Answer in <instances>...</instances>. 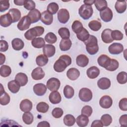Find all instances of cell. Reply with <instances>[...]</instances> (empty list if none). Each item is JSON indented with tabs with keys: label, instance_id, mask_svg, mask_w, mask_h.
Segmentation results:
<instances>
[{
	"label": "cell",
	"instance_id": "1",
	"mask_svg": "<svg viewBox=\"0 0 127 127\" xmlns=\"http://www.w3.org/2000/svg\"><path fill=\"white\" fill-rule=\"evenodd\" d=\"M71 64V58L66 55L61 56L54 64V69L57 72L64 71Z\"/></svg>",
	"mask_w": 127,
	"mask_h": 127
},
{
	"label": "cell",
	"instance_id": "2",
	"mask_svg": "<svg viewBox=\"0 0 127 127\" xmlns=\"http://www.w3.org/2000/svg\"><path fill=\"white\" fill-rule=\"evenodd\" d=\"M84 43L86 46V50L90 55H94L98 52V41L95 36L90 35L88 39Z\"/></svg>",
	"mask_w": 127,
	"mask_h": 127
},
{
	"label": "cell",
	"instance_id": "3",
	"mask_svg": "<svg viewBox=\"0 0 127 127\" xmlns=\"http://www.w3.org/2000/svg\"><path fill=\"white\" fill-rule=\"evenodd\" d=\"M44 32L42 26H36L28 30L24 34L25 38L28 40H32L37 36H41Z\"/></svg>",
	"mask_w": 127,
	"mask_h": 127
},
{
	"label": "cell",
	"instance_id": "4",
	"mask_svg": "<svg viewBox=\"0 0 127 127\" xmlns=\"http://www.w3.org/2000/svg\"><path fill=\"white\" fill-rule=\"evenodd\" d=\"M93 10L91 5L82 4L78 9V13L81 17L84 20L89 19L92 15Z\"/></svg>",
	"mask_w": 127,
	"mask_h": 127
},
{
	"label": "cell",
	"instance_id": "5",
	"mask_svg": "<svg viewBox=\"0 0 127 127\" xmlns=\"http://www.w3.org/2000/svg\"><path fill=\"white\" fill-rule=\"evenodd\" d=\"M78 96L82 101L89 102L92 98V92L88 88H82L79 90Z\"/></svg>",
	"mask_w": 127,
	"mask_h": 127
},
{
	"label": "cell",
	"instance_id": "6",
	"mask_svg": "<svg viewBox=\"0 0 127 127\" xmlns=\"http://www.w3.org/2000/svg\"><path fill=\"white\" fill-rule=\"evenodd\" d=\"M61 85L60 81L57 78H50L47 82V88L51 91H57Z\"/></svg>",
	"mask_w": 127,
	"mask_h": 127
},
{
	"label": "cell",
	"instance_id": "7",
	"mask_svg": "<svg viewBox=\"0 0 127 127\" xmlns=\"http://www.w3.org/2000/svg\"><path fill=\"white\" fill-rule=\"evenodd\" d=\"M31 23L30 18L27 16H24L19 21L17 24V28L20 31H24L27 30Z\"/></svg>",
	"mask_w": 127,
	"mask_h": 127
},
{
	"label": "cell",
	"instance_id": "8",
	"mask_svg": "<svg viewBox=\"0 0 127 127\" xmlns=\"http://www.w3.org/2000/svg\"><path fill=\"white\" fill-rule=\"evenodd\" d=\"M58 19L60 23H66L69 19V13L68 11L65 8L60 9L58 12Z\"/></svg>",
	"mask_w": 127,
	"mask_h": 127
},
{
	"label": "cell",
	"instance_id": "9",
	"mask_svg": "<svg viewBox=\"0 0 127 127\" xmlns=\"http://www.w3.org/2000/svg\"><path fill=\"white\" fill-rule=\"evenodd\" d=\"M109 52L112 55H118L124 51L123 45L119 43H114L108 48Z\"/></svg>",
	"mask_w": 127,
	"mask_h": 127
},
{
	"label": "cell",
	"instance_id": "10",
	"mask_svg": "<svg viewBox=\"0 0 127 127\" xmlns=\"http://www.w3.org/2000/svg\"><path fill=\"white\" fill-rule=\"evenodd\" d=\"M100 16L103 21L108 22L112 19L113 12L110 8L107 7L105 9L100 12Z\"/></svg>",
	"mask_w": 127,
	"mask_h": 127
},
{
	"label": "cell",
	"instance_id": "11",
	"mask_svg": "<svg viewBox=\"0 0 127 127\" xmlns=\"http://www.w3.org/2000/svg\"><path fill=\"white\" fill-rule=\"evenodd\" d=\"M113 104V100L111 97L108 95L102 96L99 101L100 106L104 109L110 108Z\"/></svg>",
	"mask_w": 127,
	"mask_h": 127
},
{
	"label": "cell",
	"instance_id": "12",
	"mask_svg": "<svg viewBox=\"0 0 127 127\" xmlns=\"http://www.w3.org/2000/svg\"><path fill=\"white\" fill-rule=\"evenodd\" d=\"M40 20L45 25H51L53 21V16L47 10L44 11L41 13Z\"/></svg>",
	"mask_w": 127,
	"mask_h": 127
},
{
	"label": "cell",
	"instance_id": "13",
	"mask_svg": "<svg viewBox=\"0 0 127 127\" xmlns=\"http://www.w3.org/2000/svg\"><path fill=\"white\" fill-rule=\"evenodd\" d=\"M13 23L12 18L10 14L8 12L2 15L0 17V24L3 27H7Z\"/></svg>",
	"mask_w": 127,
	"mask_h": 127
},
{
	"label": "cell",
	"instance_id": "14",
	"mask_svg": "<svg viewBox=\"0 0 127 127\" xmlns=\"http://www.w3.org/2000/svg\"><path fill=\"white\" fill-rule=\"evenodd\" d=\"M47 86L43 83H37L33 86V91L37 96L44 95L47 91Z\"/></svg>",
	"mask_w": 127,
	"mask_h": 127
},
{
	"label": "cell",
	"instance_id": "15",
	"mask_svg": "<svg viewBox=\"0 0 127 127\" xmlns=\"http://www.w3.org/2000/svg\"><path fill=\"white\" fill-rule=\"evenodd\" d=\"M111 59L108 56L103 54L99 57L97 59V62L100 66L106 69L110 64Z\"/></svg>",
	"mask_w": 127,
	"mask_h": 127
},
{
	"label": "cell",
	"instance_id": "16",
	"mask_svg": "<svg viewBox=\"0 0 127 127\" xmlns=\"http://www.w3.org/2000/svg\"><path fill=\"white\" fill-rule=\"evenodd\" d=\"M31 76L34 80H41L45 76V72L41 67H37L32 71Z\"/></svg>",
	"mask_w": 127,
	"mask_h": 127
},
{
	"label": "cell",
	"instance_id": "17",
	"mask_svg": "<svg viewBox=\"0 0 127 127\" xmlns=\"http://www.w3.org/2000/svg\"><path fill=\"white\" fill-rule=\"evenodd\" d=\"M112 31V30L110 29H105L102 31L101 33V38L105 43H111L114 41L111 36Z\"/></svg>",
	"mask_w": 127,
	"mask_h": 127
},
{
	"label": "cell",
	"instance_id": "18",
	"mask_svg": "<svg viewBox=\"0 0 127 127\" xmlns=\"http://www.w3.org/2000/svg\"><path fill=\"white\" fill-rule=\"evenodd\" d=\"M56 52L55 47L51 44L45 45L43 48V53L48 58L53 57Z\"/></svg>",
	"mask_w": 127,
	"mask_h": 127
},
{
	"label": "cell",
	"instance_id": "19",
	"mask_svg": "<svg viewBox=\"0 0 127 127\" xmlns=\"http://www.w3.org/2000/svg\"><path fill=\"white\" fill-rule=\"evenodd\" d=\"M41 13L37 9H34L30 10L27 15V16L30 18L32 23L38 22L41 18Z\"/></svg>",
	"mask_w": 127,
	"mask_h": 127
},
{
	"label": "cell",
	"instance_id": "20",
	"mask_svg": "<svg viewBox=\"0 0 127 127\" xmlns=\"http://www.w3.org/2000/svg\"><path fill=\"white\" fill-rule=\"evenodd\" d=\"M32 103L28 99H25L21 101L19 107L20 110L23 112H30L32 108Z\"/></svg>",
	"mask_w": 127,
	"mask_h": 127
},
{
	"label": "cell",
	"instance_id": "21",
	"mask_svg": "<svg viewBox=\"0 0 127 127\" xmlns=\"http://www.w3.org/2000/svg\"><path fill=\"white\" fill-rule=\"evenodd\" d=\"M0 95V103L1 105H6L10 102V97L9 95L5 92L4 89L3 88L2 85L1 84Z\"/></svg>",
	"mask_w": 127,
	"mask_h": 127
},
{
	"label": "cell",
	"instance_id": "22",
	"mask_svg": "<svg viewBox=\"0 0 127 127\" xmlns=\"http://www.w3.org/2000/svg\"><path fill=\"white\" fill-rule=\"evenodd\" d=\"M49 99L51 103L53 104H57L61 102L62 100V97L59 92L57 91H53L50 94Z\"/></svg>",
	"mask_w": 127,
	"mask_h": 127
},
{
	"label": "cell",
	"instance_id": "23",
	"mask_svg": "<svg viewBox=\"0 0 127 127\" xmlns=\"http://www.w3.org/2000/svg\"><path fill=\"white\" fill-rule=\"evenodd\" d=\"M15 80L21 86H24L28 82V77L25 73L22 72L18 73L15 76Z\"/></svg>",
	"mask_w": 127,
	"mask_h": 127
},
{
	"label": "cell",
	"instance_id": "24",
	"mask_svg": "<svg viewBox=\"0 0 127 127\" xmlns=\"http://www.w3.org/2000/svg\"><path fill=\"white\" fill-rule=\"evenodd\" d=\"M99 74L100 70L95 66H92L89 67L86 71V74L90 79H94L97 78L99 76Z\"/></svg>",
	"mask_w": 127,
	"mask_h": 127
},
{
	"label": "cell",
	"instance_id": "25",
	"mask_svg": "<svg viewBox=\"0 0 127 127\" xmlns=\"http://www.w3.org/2000/svg\"><path fill=\"white\" fill-rule=\"evenodd\" d=\"M97 85L102 90L107 89L111 86L110 80L107 77L101 78L97 81Z\"/></svg>",
	"mask_w": 127,
	"mask_h": 127
},
{
	"label": "cell",
	"instance_id": "26",
	"mask_svg": "<svg viewBox=\"0 0 127 127\" xmlns=\"http://www.w3.org/2000/svg\"><path fill=\"white\" fill-rule=\"evenodd\" d=\"M80 75L79 71L76 68H70L66 72L67 77L71 80H75Z\"/></svg>",
	"mask_w": 127,
	"mask_h": 127
},
{
	"label": "cell",
	"instance_id": "27",
	"mask_svg": "<svg viewBox=\"0 0 127 127\" xmlns=\"http://www.w3.org/2000/svg\"><path fill=\"white\" fill-rule=\"evenodd\" d=\"M76 63L79 66L84 67L88 64L89 59L86 56L81 54L77 57L76 59Z\"/></svg>",
	"mask_w": 127,
	"mask_h": 127
},
{
	"label": "cell",
	"instance_id": "28",
	"mask_svg": "<svg viewBox=\"0 0 127 127\" xmlns=\"http://www.w3.org/2000/svg\"><path fill=\"white\" fill-rule=\"evenodd\" d=\"M11 45L14 50L16 51H20L23 48L24 43L21 39L17 38H14L12 40Z\"/></svg>",
	"mask_w": 127,
	"mask_h": 127
},
{
	"label": "cell",
	"instance_id": "29",
	"mask_svg": "<svg viewBox=\"0 0 127 127\" xmlns=\"http://www.w3.org/2000/svg\"><path fill=\"white\" fill-rule=\"evenodd\" d=\"M20 84L15 80L10 81L7 84L9 90L13 93H17L20 89Z\"/></svg>",
	"mask_w": 127,
	"mask_h": 127
},
{
	"label": "cell",
	"instance_id": "30",
	"mask_svg": "<svg viewBox=\"0 0 127 127\" xmlns=\"http://www.w3.org/2000/svg\"><path fill=\"white\" fill-rule=\"evenodd\" d=\"M72 43L69 39H62L60 43V48L62 51H66L71 48Z\"/></svg>",
	"mask_w": 127,
	"mask_h": 127
},
{
	"label": "cell",
	"instance_id": "31",
	"mask_svg": "<svg viewBox=\"0 0 127 127\" xmlns=\"http://www.w3.org/2000/svg\"><path fill=\"white\" fill-rule=\"evenodd\" d=\"M77 125L80 127H86L89 123L88 117L81 114L77 117L76 119Z\"/></svg>",
	"mask_w": 127,
	"mask_h": 127
},
{
	"label": "cell",
	"instance_id": "32",
	"mask_svg": "<svg viewBox=\"0 0 127 127\" xmlns=\"http://www.w3.org/2000/svg\"><path fill=\"white\" fill-rule=\"evenodd\" d=\"M115 7L118 13H124L127 8V1L126 0H117L115 3Z\"/></svg>",
	"mask_w": 127,
	"mask_h": 127
},
{
	"label": "cell",
	"instance_id": "33",
	"mask_svg": "<svg viewBox=\"0 0 127 127\" xmlns=\"http://www.w3.org/2000/svg\"><path fill=\"white\" fill-rule=\"evenodd\" d=\"M8 13L10 14L12 18L13 23L17 22L20 20L21 18V12L19 9L16 8H11L9 10Z\"/></svg>",
	"mask_w": 127,
	"mask_h": 127
},
{
	"label": "cell",
	"instance_id": "34",
	"mask_svg": "<svg viewBox=\"0 0 127 127\" xmlns=\"http://www.w3.org/2000/svg\"><path fill=\"white\" fill-rule=\"evenodd\" d=\"M31 44L34 48L40 49L43 48L45 45V42L44 39L42 37L35 38L32 40Z\"/></svg>",
	"mask_w": 127,
	"mask_h": 127
},
{
	"label": "cell",
	"instance_id": "35",
	"mask_svg": "<svg viewBox=\"0 0 127 127\" xmlns=\"http://www.w3.org/2000/svg\"><path fill=\"white\" fill-rule=\"evenodd\" d=\"M90 34L88 31L83 27L82 30L79 33L76 34L77 38L82 42H85L89 37Z\"/></svg>",
	"mask_w": 127,
	"mask_h": 127
},
{
	"label": "cell",
	"instance_id": "36",
	"mask_svg": "<svg viewBox=\"0 0 127 127\" xmlns=\"http://www.w3.org/2000/svg\"><path fill=\"white\" fill-rule=\"evenodd\" d=\"M49 60L48 57L45 55H40L38 56L36 59L37 64L39 66H43L47 64Z\"/></svg>",
	"mask_w": 127,
	"mask_h": 127
},
{
	"label": "cell",
	"instance_id": "37",
	"mask_svg": "<svg viewBox=\"0 0 127 127\" xmlns=\"http://www.w3.org/2000/svg\"><path fill=\"white\" fill-rule=\"evenodd\" d=\"M74 94V91L73 88L71 86L68 85H66L64 86V94L66 98H71L73 96Z\"/></svg>",
	"mask_w": 127,
	"mask_h": 127
},
{
	"label": "cell",
	"instance_id": "38",
	"mask_svg": "<svg viewBox=\"0 0 127 127\" xmlns=\"http://www.w3.org/2000/svg\"><path fill=\"white\" fill-rule=\"evenodd\" d=\"M94 3L96 9L100 11L108 7L107 2L105 0H95Z\"/></svg>",
	"mask_w": 127,
	"mask_h": 127
},
{
	"label": "cell",
	"instance_id": "39",
	"mask_svg": "<svg viewBox=\"0 0 127 127\" xmlns=\"http://www.w3.org/2000/svg\"><path fill=\"white\" fill-rule=\"evenodd\" d=\"M33 116L30 112H25L22 115V120L26 125L31 124L33 122Z\"/></svg>",
	"mask_w": 127,
	"mask_h": 127
},
{
	"label": "cell",
	"instance_id": "40",
	"mask_svg": "<svg viewBox=\"0 0 127 127\" xmlns=\"http://www.w3.org/2000/svg\"><path fill=\"white\" fill-rule=\"evenodd\" d=\"M75 122V119L74 116L70 114L66 115L64 118V123L67 126H72Z\"/></svg>",
	"mask_w": 127,
	"mask_h": 127
},
{
	"label": "cell",
	"instance_id": "41",
	"mask_svg": "<svg viewBox=\"0 0 127 127\" xmlns=\"http://www.w3.org/2000/svg\"><path fill=\"white\" fill-rule=\"evenodd\" d=\"M88 26L90 29L94 31H97L100 29L102 26L101 23L98 20H92L88 23Z\"/></svg>",
	"mask_w": 127,
	"mask_h": 127
},
{
	"label": "cell",
	"instance_id": "42",
	"mask_svg": "<svg viewBox=\"0 0 127 127\" xmlns=\"http://www.w3.org/2000/svg\"><path fill=\"white\" fill-rule=\"evenodd\" d=\"M11 72V69L10 66L7 65H3L0 68V74L1 76L6 77L8 76Z\"/></svg>",
	"mask_w": 127,
	"mask_h": 127
},
{
	"label": "cell",
	"instance_id": "43",
	"mask_svg": "<svg viewBox=\"0 0 127 127\" xmlns=\"http://www.w3.org/2000/svg\"><path fill=\"white\" fill-rule=\"evenodd\" d=\"M49 109V105L44 102H39L36 106V109L37 111L42 113H46L48 111Z\"/></svg>",
	"mask_w": 127,
	"mask_h": 127
},
{
	"label": "cell",
	"instance_id": "44",
	"mask_svg": "<svg viewBox=\"0 0 127 127\" xmlns=\"http://www.w3.org/2000/svg\"><path fill=\"white\" fill-rule=\"evenodd\" d=\"M72 30V31L76 34L80 32L82 29L83 28V25L82 23L78 21V20H75L74 21L71 26Z\"/></svg>",
	"mask_w": 127,
	"mask_h": 127
},
{
	"label": "cell",
	"instance_id": "45",
	"mask_svg": "<svg viewBox=\"0 0 127 127\" xmlns=\"http://www.w3.org/2000/svg\"><path fill=\"white\" fill-rule=\"evenodd\" d=\"M58 34L62 39H69L70 37L69 30L66 27L60 28L58 30Z\"/></svg>",
	"mask_w": 127,
	"mask_h": 127
},
{
	"label": "cell",
	"instance_id": "46",
	"mask_svg": "<svg viewBox=\"0 0 127 127\" xmlns=\"http://www.w3.org/2000/svg\"><path fill=\"white\" fill-rule=\"evenodd\" d=\"M59 8L58 4L55 2L50 3L47 8V11L52 15L56 14L58 12Z\"/></svg>",
	"mask_w": 127,
	"mask_h": 127
},
{
	"label": "cell",
	"instance_id": "47",
	"mask_svg": "<svg viewBox=\"0 0 127 127\" xmlns=\"http://www.w3.org/2000/svg\"><path fill=\"white\" fill-rule=\"evenodd\" d=\"M117 80L121 84H124L127 82V73L125 71H121L117 76Z\"/></svg>",
	"mask_w": 127,
	"mask_h": 127
},
{
	"label": "cell",
	"instance_id": "48",
	"mask_svg": "<svg viewBox=\"0 0 127 127\" xmlns=\"http://www.w3.org/2000/svg\"><path fill=\"white\" fill-rule=\"evenodd\" d=\"M45 40L49 44H54L56 42L57 40V37L54 33L52 32H49L47 33L45 36Z\"/></svg>",
	"mask_w": 127,
	"mask_h": 127
},
{
	"label": "cell",
	"instance_id": "49",
	"mask_svg": "<svg viewBox=\"0 0 127 127\" xmlns=\"http://www.w3.org/2000/svg\"><path fill=\"white\" fill-rule=\"evenodd\" d=\"M101 121L104 126H109L112 122V118L109 114H104L102 116Z\"/></svg>",
	"mask_w": 127,
	"mask_h": 127
},
{
	"label": "cell",
	"instance_id": "50",
	"mask_svg": "<svg viewBox=\"0 0 127 127\" xmlns=\"http://www.w3.org/2000/svg\"><path fill=\"white\" fill-rule=\"evenodd\" d=\"M111 36L113 40H122L124 37L123 34L118 30L112 31Z\"/></svg>",
	"mask_w": 127,
	"mask_h": 127
},
{
	"label": "cell",
	"instance_id": "51",
	"mask_svg": "<svg viewBox=\"0 0 127 127\" xmlns=\"http://www.w3.org/2000/svg\"><path fill=\"white\" fill-rule=\"evenodd\" d=\"M119 62L115 59H111V62L108 67L106 69L107 70L113 71L118 69L119 67Z\"/></svg>",
	"mask_w": 127,
	"mask_h": 127
},
{
	"label": "cell",
	"instance_id": "52",
	"mask_svg": "<svg viewBox=\"0 0 127 127\" xmlns=\"http://www.w3.org/2000/svg\"><path fill=\"white\" fill-rule=\"evenodd\" d=\"M24 7L25 9L29 10H32L35 9V3L33 0H25L24 3Z\"/></svg>",
	"mask_w": 127,
	"mask_h": 127
},
{
	"label": "cell",
	"instance_id": "53",
	"mask_svg": "<svg viewBox=\"0 0 127 127\" xmlns=\"http://www.w3.org/2000/svg\"><path fill=\"white\" fill-rule=\"evenodd\" d=\"M92 109L91 106L86 105L84 106L81 109V114L85 115L88 117H90L92 113Z\"/></svg>",
	"mask_w": 127,
	"mask_h": 127
},
{
	"label": "cell",
	"instance_id": "54",
	"mask_svg": "<svg viewBox=\"0 0 127 127\" xmlns=\"http://www.w3.org/2000/svg\"><path fill=\"white\" fill-rule=\"evenodd\" d=\"M64 113L63 110L60 108H54L52 112L53 116L55 118H60L62 117Z\"/></svg>",
	"mask_w": 127,
	"mask_h": 127
},
{
	"label": "cell",
	"instance_id": "55",
	"mask_svg": "<svg viewBox=\"0 0 127 127\" xmlns=\"http://www.w3.org/2000/svg\"><path fill=\"white\" fill-rule=\"evenodd\" d=\"M10 4L8 0H0V11L2 12L9 7Z\"/></svg>",
	"mask_w": 127,
	"mask_h": 127
},
{
	"label": "cell",
	"instance_id": "56",
	"mask_svg": "<svg viewBox=\"0 0 127 127\" xmlns=\"http://www.w3.org/2000/svg\"><path fill=\"white\" fill-rule=\"evenodd\" d=\"M119 106L120 109L124 111H127V99L124 98L122 99L119 103Z\"/></svg>",
	"mask_w": 127,
	"mask_h": 127
},
{
	"label": "cell",
	"instance_id": "57",
	"mask_svg": "<svg viewBox=\"0 0 127 127\" xmlns=\"http://www.w3.org/2000/svg\"><path fill=\"white\" fill-rule=\"evenodd\" d=\"M0 51L1 52H4L6 51L8 49V44L6 41L1 40L0 41Z\"/></svg>",
	"mask_w": 127,
	"mask_h": 127
},
{
	"label": "cell",
	"instance_id": "58",
	"mask_svg": "<svg viewBox=\"0 0 127 127\" xmlns=\"http://www.w3.org/2000/svg\"><path fill=\"white\" fill-rule=\"evenodd\" d=\"M119 123L121 126L127 127V115L125 114L121 116L119 119Z\"/></svg>",
	"mask_w": 127,
	"mask_h": 127
},
{
	"label": "cell",
	"instance_id": "59",
	"mask_svg": "<svg viewBox=\"0 0 127 127\" xmlns=\"http://www.w3.org/2000/svg\"><path fill=\"white\" fill-rule=\"evenodd\" d=\"M103 124H102L101 120H95L94 121L91 125V127H103Z\"/></svg>",
	"mask_w": 127,
	"mask_h": 127
},
{
	"label": "cell",
	"instance_id": "60",
	"mask_svg": "<svg viewBox=\"0 0 127 127\" xmlns=\"http://www.w3.org/2000/svg\"><path fill=\"white\" fill-rule=\"evenodd\" d=\"M50 127V125L49 123L47 121L41 122L37 125V127Z\"/></svg>",
	"mask_w": 127,
	"mask_h": 127
},
{
	"label": "cell",
	"instance_id": "61",
	"mask_svg": "<svg viewBox=\"0 0 127 127\" xmlns=\"http://www.w3.org/2000/svg\"><path fill=\"white\" fill-rule=\"evenodd\" d=\"M25 0H14L13 1V2L15 3V4H16L17 5L22 6V5H24Z\"/></svg>",
	"mask_w": 127,
	"mask_h": 127
},
{
	"label": "cell",
	"instance_id": "62",
	"mask_svg": "<svg viewBox=\"0 0 127 127\" xmlns=\"http://www.w3.org/2000/svg\"><path fill=\"white\" fill-rule=\"evenodd\" d=\"M0 64L1 65L5 61V57L4 55H3L1 53L0 54Z\"/></svg>",
	"mask_w": 127,
	"mask_h": 127
},
{
	"label": "cell",
	"instance_id": "63",
	"mask_svg": "<svg viewBox=\"0 0 127 127\" xmlns=\"http://www.w3.org/2000/svg\"><path fill=\"white\" fill-rule=\"evenodd\" d=\"M95 0H84L83 2L85 4L89 5H92V4L94 3Z\"/></svg>",
	"mask_w": 127,
	"mask_h": 127
}]
</instances>
